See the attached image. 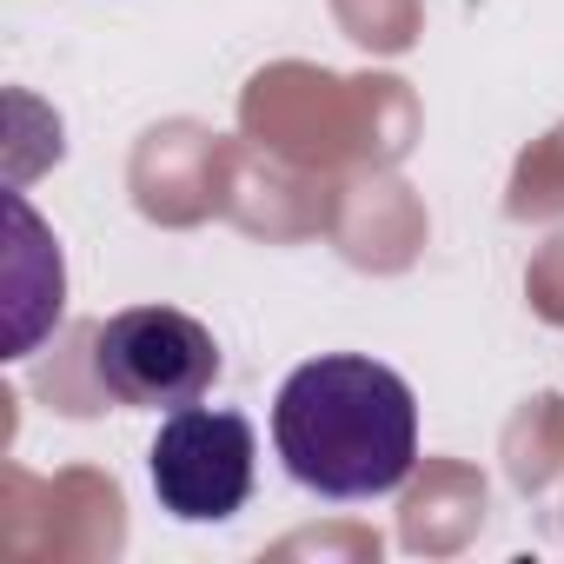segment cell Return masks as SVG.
<instances>
[{
	"label": "cell",
	"mask_w": 564,
	"mask_h": 564,
	"mask_svg": "<svg viewBox=\"0 0 564 564\" xmlns=\"http://www.w3.org/2000/svg\"><path fill=\"white\" fill-rule=\"evenodd\" d=\"M272 445L286 471L319 498H386L419 465V399L392 366L326 352L279 386Z\"/></svg>",
	"instance_id": "obj_1"
},
{
	"label": "cell",
	"mask_w": 564,
	"mask_h": 564,
	"mask_svg": "<svg viewBox=\"0 0 564 564\" xmlns=\"http://www.w3.org/2000/svg\"><path fill=\"white\" fill-rule=\"evenodd\" d=\"M94 379L120 405L180 412L199 405L219 379V346L193 313L173 306H127L94 333Z\"/></svg>",
	"instance_id": "obj_2"
},
{
	"label": "cell",
	"mask_w": 564,
	"mask_h": 564,
	"mask_svg": "<svg viewBox=\"0 0 564 564\" xmlns=\"http://www.w3.org/2000/svg\"><path fill=\"white\" fill-rule=\"evenodd\" d=\"M252 425L239 412H206V405H180L153 452H147V471H153V491L173 518L186 524H219L232 518L246 498H252Z\"/></svg>",
	"instance_id": "obj_3"
}]
</instances>
